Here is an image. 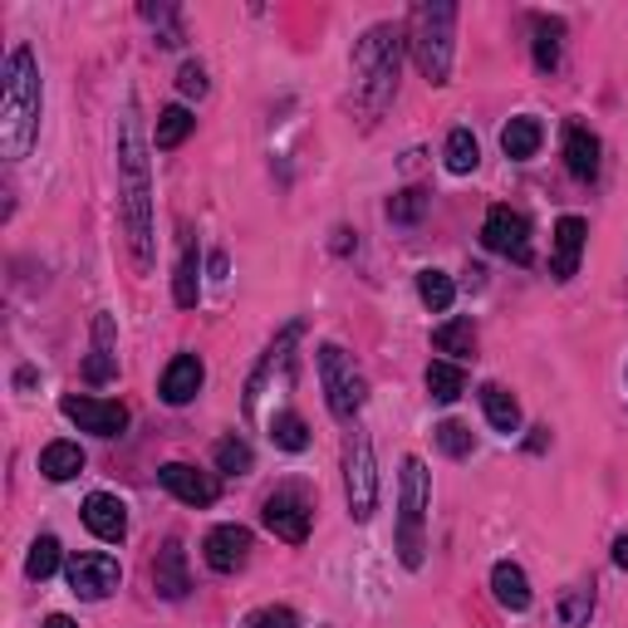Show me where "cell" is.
<instances>
[{"instance_id":"b9f144b4","label":"cell","mask_w":628,"mask_h":628,"mask_svg":"<svg viewBox=\"0 0 628 628\" xmlns=\"http://www.w3.org/2000/svg\"><path fill=\"white\" fill-rule=\"evenodd\" d=\"M40 628H79V624L70 619V614H50V619H44Z\"/></svg>"},{"instance_id":"484cf974","label":"cell","mask_w":628,"mask_h":628,"mask_svg":"<svg viewBox=\"0 0 628 628\" xmlns=\"http://www.w3.org/2000/svg\"><path fill=\"white\" fill-rule=\"evenodd\" d=\"M428 393H432V403H456L466 393V369L452 359L428 363Z\"/></svg>"},{"instance_id":"9a60e30c","label":"cell","mask_w":628,"mask_h":628,"mask_svg":"<svg viewBox=\"0 0 628 628\" xmlns=\"http://www.w3.org/2000/svg\"><path fill=\"white\" fill-rule=\"evenodd\" d=\"M157 482H163L167 491H173L177 501H187V506H212L216 496H222V486L212 482L207 472H197V466H187V462H167L163 472H157Z\"/></svg>"},{"instance_id":"7c38bea8","label":"cell","mask_w":628,"mask_h":628,"mask_svg":"<svg viewBox=\"0 0 628 628\" xmlns=\"http://www.w3.org/2000/svg\"><path fill=\"white\" fill-rule=\"evenodd\" d=\"M202 555L216 575H236V569L250 559V531L246 525H216V531L202 541Z\"/></svg>"},{"instance_id":"e575fe53","label":"cell","mask_w":628,"mask_h":628,"mask_svg":"<svg viewBox=\"0 0 628 628\" xmlns=\"http://www.w3.org/2000/svg\"><path fill=\"white\" fill-rule=\"evenodd\" d=\"M270 442L285 452H305L310 447V428H305L300 413H280L276 422H270Z\"/></svg>"},{"instance_id":"8992f818","label":"cell","mask_w":628,"mask_h":628,"mask_svg":"<svg viewBox=\"0 0 628 628\" xmlns=\"http://www.w3.org/2000/svg\"><path fill=\"white\" fill-rule=\"evenodd\" d=\"M319 388H325V403L339 422H353L363 413V373L339 344H319Z\"/></svg>"},{"instance_id":"ab89813d","label":"cell","mask_w":628,"mask_h":628,"mask_svg":"<svg viewBox=\"0 0 628 628\" xmlns=\"http://www.w3.org/2000/svg\"><path fill=\"white\" fill-rule=\"evenodd\" d=\"M177 89H182L187 99H202V94H207V70H202L197 60H187V64L177 70Z\"/></svg>"},{"instance_id":"d4e9b609","label":"cell","mask_w":628,"mask_h":628,"mask_svg":"<svg viewBox=\"0 0 628 628\" xmlns=\"http://www.w3.org/2000/svg\"><path fill=\"white\" fill-rule=\"evenodd\" d=\"M432 349H437V353H452V363L472 359V353H476V329H472V319H447V325H437V329H432Z\"/></svg>"},{"instance_id":"4dcf8cb0","label":"cell","mask_w":628,"mask_h":628,"mask_svg":"<svg viewBox=\"0 0 628 628\" xmlns=\"http://www.w3.org/2000/svg\"><path fill=\"white\" fill-rule=\"evenodd\" d=\"M418 295L432 315H447L456 300V285H452V276H442V270H418Z\"/></svg>"},{"instance_id":"ba28073f","label":"cell","mask_w":628,"mask_h":628,"mask_svg":"<svg viewBox=\"0 0 628 628\" xmlns=\"http://www.w3.org/2000/svg\"><path fill=\"white\" fill-rule=\"evenodd\" d=\"M482 246L496 250V256L516 260V266H531L535 250H531V222L511 207H491L486 212V226H482Z\"/></svg>"},{"instance_id":"30bf717a","label":"cell","mask_w":628,"mask_h":628,"mask_svg":"<svg viewBox=\"0 0 628 628\" xmlns=\"http://www.w3.org/2000/svg\"><path fill=\"white\" fill-rule=\"evenodd\" d=\"M260 521H266V531L276 535V541H285V545H305V541H310V506H305L295 491H276V496H266Z\"/></svg>"},{"instance_id":"6da1fadb","label":"cell","mask_w":628,"mask_h":628,"mask_svg":"<svg viewBox=\"0 0 628 628\" xmlns=\"http://www.w3.org/2000/svg\"><path fill=\"white\" fill-rule=\"evenodd\" d=\"M119 207L123 226H128V246H133V266L153 270V173H147V138H143V119H138V99L123 104L119 119Z\"/></svg>"},{"instance_id":"52a82bcc","label":"cell","mask_w":628,"mask_h":628,"mask_svg":"<svg viewBox=\"0 0 628 628\" xmlns=\"http://www.w3.org/2000/svg\"><path fill=\"white\" fill-rule=\"evenodd\" d=\"M344 496L353 521H373L379 511V462H373V442L353 432L344 442Z\"/></svg>"},{"instance_id":"2e32d148","label":"cell","mask_w":628,"mask_h":628,"mask_svg":"<svg viewBox=\"0 0 628 628\" xmlns=\"http://www.w3.org/2000/svg\"><path fill=\"white\" fill-rule=\"evenodd\" d=\"M84 525L99 535V541L119 545L123 535H128V506H123L119 496H109V491H94V496L84 501Z\"/></svg>"},{"instance_id":"5bb4252c","label":"cell","mask_w":628,"mask_h":628,"mask_svg":"<svg viewBox=\"0 0 628 628\" xmlns=\"http://www.w3.org/2000/svg\"><path fill=\"white\" fill-rule=\"evenodd\" d=\"M202 383H207V369H202L197 353H177V359L163 369V383H157V393H163L167 408H187L192 398L202 393Z\"/></svg>"},{"instance_id":"3957f363","label":"cell","mask_w":628,"mask_h":628,"mask_svg":"<svg viewBox=\"0 0 628 628\" xmlns=\"http://www.w3.org/2000/svg\"><path fill=\"white\" fill-rule=\"evenodd\" d=\"M398 64H403V30L398 25H373L353 44V104L363 123H379V113L398 94Z\"/></svg>"},{"instance_id":"cb8c5ba5","label":"cell","mask_w":628,"mask_h":628,"mask_svg":"<svg viewBox=\"0 0 628 628\" xmlns=\"http://www.w3.org/2000/svg\"><path fill=\"white\" fill-rule=\"evenodd\" d=\"M40 472L50 476V482H70V476L84 472V447L79 442H50V447L40 452Z\"/></svg>"},{"instance_id":"d6986e66","label":"cell","mask_w":628,"mask_h":628,"mask_svg":"<svg viewBox=\"0 0 628 628\" xmlns=\"http://www.w3.org/2000/svg\"><path fill=\"white\" fill-rule=\"evenodd\" d=\"M565 167L579 182L599 177V138L589 128H579V123H565Z\"/></svg>"},{"instance_id":"ffe728a7","label":"cell","mask_w":628,"mask_h":628,"mask_svg":"<svg viewBox=\"0 0 628 628\" xmlns=\"http://www.w3.org/2000/svg\"><path fill=\"white\" fill-rule=\"evenodd\" d=\"M541 143H545V128H541V119H531V113H521V119H511L506 128H501V153H506L511 163L535 157Z\"/></svg>"},{"instance_id":"5b68a950","label":"cell","mask_w":628,"mask_h":628,"mask_svg":"<svg viewBox=\"0 0 628 628\" xmlns=\"http://www.w3.org/2000/svg\"><path fill=\"white\" fill-rule=\"evenodd\" d=\"M422 516H428V466L422 456L403 462V486H398V559L408 569L422 565Z\"/></svg>"},{"instance_id":"ac0fdd59","label":"cell","mask_w":628,"mask_h":628,"mask_svg":"<svg viewBox=\"0 0 628 628\" xmlns=\"http://www.w3.org/2000/svg\"><path fill=\"white\" fill-rule=\"evenodd\" d=\"M585 241H589V226H585V216H559L555 222V260H550V270H555V280H569L579 270V256H585Z\"/></svg>"},{"instance_id":"f546056e","label":"cell","mask_w":628,"mask_h":628,"mask_svg":"<svg viewBox=\"0 0 628 628\" xmlns=\"http://www.w3.org/2000/svg\"><path fill=\"white\" fill-rule=\"evenodd\" d=\"M531 30H535V70L550 74L555 64H559V35H565V25H559V20L535 16V20H531Z\"/></svg>"},{"instance_id":"9c48e42d","label":"cell","mask_w":628,"mask_h":628,"mask_svg":"<svg viewBox=\"0 0 628 628\" xmlns=\"http://www.w3.org/2000/svg\"><path fill=\"white\" fill-rule=\"evenodd\" d=\"M60 413L79 422L84 432H94V437H123V428H128V408L123 403H109V398H60Z\"/></svg>"},{"instance_id":"8fae6325","label":"cell","mask_w":628,"mask_h":628,"mask_svg":"<svg viewBox=\"0 0 628 628\" xmlns=\"http://www.w3.org/2000/svg\"><path fill=\"white\" fill-rule=\"evenodd\" d=\"M123 585V569L119 559L94 550V555H74L70 559V589L79 594V599H109L113 589Z\"/></svg>"},{"instance_id":"277c9868","label":"cell","mask_w":628,"mask_h":628,"mask_svg":"<svg viewBox=\"0 0 628 628\" xmlns=\"http://www.w3.org/2000/svg\"><path fill=\"white\" fill-rule=\"evenodd\" d=\"M452 40H456V6L452 0H422L408 20V44L428 84H452Z\"/></svg>"},{"instance_id":"603a6c76","label":"cell","mask_w":628,"mask_h":628,"mask_svg":"<svg viewBox=\"0 0 628 628\" xmlns=\"http://www.w3.org/2000/svg\"><path fill=\"white\" fill-rule=\"evenodd\" d=\"M482 413H486L491 428L506 432V437L511 432H521V403L501 383H482Z\"/></svg>"},{"instance_id":"83f0119b","label":"cell","mask_w":628,"mask_h":628,"mask_svg":"<svg viewBox=\"0 0 628 628\" xmlns=\"http://www.w3.org/2000/svg\"><path fill=\"white\" fill-rule=\"evenodd\" d=\"M447 173H456V177H466V173H476V163H482V147H476V138H472V128H452L447 133Z\"/></svg>"},{"instance_id":"60d3db41","label":"cell","mask_w":628,"mask_h":628,"mask_svg":"<svg viewBox=\"0 0 628 628\" xmlns=\"http://www.w3.org/2000/svg\"><path fill=\"white\" fill-rule=\"evenodd\" d=\"M614 565L628 569V535H619V541H614Z\"/></svg>"},{"instance_id":"44dd1931","label":"cell","mask_w":628,"mask_h":628,"mask_svg":"<svg viewBox=\"0 0 628 628\" xmlns=\"http://www.w3.org/2000/svg\"><path fill=\"white\" fill-rule=\"evenodd\" d=\"M119 373V353H113V319L99 315L94 319V353L84 359V379L89 383H109Z\"/></svg>"},{"instance_id":"74e56055","label":"cell","mask_w":628,"mask_h":628,"mask_svg":"<svg viewBox=\"0 0 628 628\" xmlns=\"http://www.w3.org/2000/svg\"><path fill=\"white\" fill-rule=\"evenodd\" d=\"M241 628H300V619H295V609H285V604H266V609L246 614Z\"/></svg>"},{"instance_id":"8d00e7d4","label":"cell","mask_w":628,"mask_h":628,"mask_svg":"<svg viewBox=\"0 0 628 628\" xmlns=\"http://www.w3.org/2000/svg\"><path fill=\"white\" fill-rule=\"evenodd\" d=\"M437 447L447 452V456H456V462H462V456H472V428H462V422H437Z\"/></svg>"},{"instance_id":"f1b7e54d","label":"cell","mask_w":628,"mask_h":628,"mask_svg":"<svg viewBox=\"0 0 628 628\" xmlns=\"http://www.w3.org/2000/svg\"><path fill=\"white\" fill-rule=\"evenodd\" d=\"M589 614H594V585L589 579H579V585H569L559 594V624L565 628H585Z\"/></svg>"},{"instance_id":"4fadbf2b","label":"cell","mask_w":628,"mask_h":628,"mask_svg":"<svg viewBox=\"0 0 628 628\" xmlns=\"http://www.w3.org/2000/svg\"><path fill=\"white\" fill-rule=\"evenodd\" d=\"M300 334H305L300 319H295V325H285L280 334H276V344L266 349V359L256 363V373H250V383H246V418H256V398L266 393V383L276 379V369H285V363H290V349L300 344Z\"/></svg>"},{"instance_id":"d590c367","label":"cell","mask_w":628,"mask_h":628,"mask_svg":"<svg viewBox=\"0 0 628 628\" xmlns=\"http://www.w3.org/2000/svg\"><path fill=\"white\" fill-rule=\"evenodd\" d=\"M54 569H60V541H54V535H40V541L30 545V555H25V575L30 579H50Z\"/></svg>"},{"instance_id":"4316f807","label":"cell","mask_w":628,"mask_h":628,"mask_svg":"<svg viewBox=\"0 0 628 628\" xmlns=\"http://www.w3.org/2000/svg\"><path fill=\"white\" fill-rule=\"evenodd\" d=\"M192 128H197V119H192V113L182 109V104H173V109H163V113H157L153 143L163 147V153H173V147H182V143H187V133H192Z\"/></svg>"},{"instance_id":"e0dca14e","label":"cell","mask_w":628,"mask_h":628,"mask_svg":"<svg viewBox=\"0 0 628 628\" xmlns=\"http://www.w3.org/2000/svg\"><path fill=\"white\" fill-rule=\"evenodd\" d=\"M153 589L163 594V599H187L192 589V575H187V550H182V541H167L163 550L153 559Z\"/></svg>"},{"instance_id":"7402d4cb","label":"cell","mask_w":628,"mask_h":628,"mask_svg":"<svg viewBox=\"0 0 628 628\" xmlns=\"http://www.w3.org/2000/svg\"><path fill=\"white\" fill-rule=\"evenodd\" d=\"M491 589H496V599L506 604L511 614H525V609H531V579H525V569L511 565V559H501V565L491 569Z\"/></svg>"},{"instance_id":"1f68e13d","label":"cell","mask_w":628,"mask_h":628,"mask_svg":"<svg viewBox=\"0 0 628 628\" xmlns=\"http://www.w3.org/2000/svg\"><path fill=\"white\" fill-rule=\"evenodd\" d=\"M202 260H197V250H182V266H177V285H173V295H177V305L182 310H197V300H202Z\"/></svg>"},{"instance_id":"d6a6232c","label":"cell","mask_w":628,"mask_h":628,"mask_svg":"<svg viewBox=\"0 0 628 628\" xmlns=\"http://www.w3.org/2000/svg\"><path fill=\"white\" fill-rule=\"evenodd\" d=\"M216 466H222L226 476H250L256 452H250V442H241V437H222L216 442Z\"/></svg>"},{"instance_id":"836d02e7","label":"cell","mask_w":628,"mask_h":628,"mask_svg":"<svg viewBox=\"0 0 628 628\" xmlns=\"http://www.w3.org/2000/svg\"><path fill=\"white\" fill-rule=\"evenodd\" d=\"M422 212H428V192L422 187H403V192L388 197V222H398V226L422 222Z\"/></svg>"},{"instance_id":"f35d334b","label":"cell","mask_w":628,"mask_h":628,"mask_svg":"<svg viewBox=\"0 0 628 628\" xmlns=\"http://www.w3.org/2000/svg\"><path fill=\"white\" fill-rule=\"evenodd\" d=\"M143 20L163 25V44H182V25H177V10L173 6H143Z\"/></svg>"},{"instance_id":"7a4b0ae2","label":"cell","mask_w":628,"mask_h":628,"mask_svg":"<svg viewBox=\"0 0 628 628\" xmlns=\"http://www.w3.org/2000/svg\"><path fill=\"white\" fill-rule=\"evenodd\" d=\"M40 64L30 44H16L6 60V84H0V153L30 157L40 138Z\"/></svg>"}]
</instances>
